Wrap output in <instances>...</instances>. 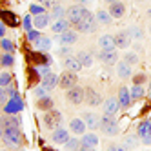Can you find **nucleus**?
Masks as SVG:
<instances>
[{"label":"nucleus","mask_w":151,"mask_h":151,"mask_svg":"<svg viewBox=\"0 0 151 151\" xmlns=\"http://www.w3.org/2000/svg\"><path fill=\"white\" fill-rule=\"evenodd\" d=\"M96 18L95 15L89 11V9H86L84 7V13H82V18L78 20L77 24H75V29L80 31V33H95L96 31Z\"/></svg>","instance_id":"obj_1"},{"label":"nucleus","mask_w":151,"mask_h":151,"mask_svg":"<svg viewBox=\"0 0 151 151\" xmlns=\"http://www.w3.org/2000/svg\"><path fill=\"white\" fill-rule=\"evenodd\" d=\"M2 140L7 147H18L22 144V133H20V127L18 126H9V127H4V135H2Z\"/></svg>","instance_id":"obj_2"},{"label":"nucleus","mask_w":151,"mask_h":151,"mask_svg":"<svg viewBox=\"0 0 151 151\" xmlns=\"http://www.w3.org/2000/svg\"><path fill=\"white\" fill-rule=\"evenodd\" d=\"M100 129L107 135V137H115L118 135V122H116V118L115 115H107L104 113L100 116Z\"/></svg>","instance_id":"obj_3"},{"label":"nucleus","mask_w":151,"mask_h":151,"mask_svg":"<svg viewBox=\"0 0 151 151\" xmlns=\"http://www.w3.org/2000/svg\"><path fill=\"white\" fill-rule=\"evenodd\" d=\"M42 122H44V127H47V129H51V131H53V129L60 127V124H62V115L57 109H47L46 115H44V118H42Z\"/></svg>","instance_id":"obj_4"},{"label":"nucleus","mask_w":151,"mask_h":151,"mask_svg":"<svg viewBox=\"0 0 151 151\" xmlns=\"http://www.w3.org/2000/svg\"><path fill=\"white\" fill-rule=\"evenodd\" d=\"M66 91H68V93H66V99H68L69 104L80 106V104L84 102V95H86V89H84V88H80V86H73V88H69V89H66Z\"/></svg>","instance_id":"obj_5"},{"label":"nucleus","mask_w":151,"mask_h":151,"mask_svg":"<svg viewBox=\"0 0 151 151\" xmlns=\"http://www.w3.org/2000/svg\"><path fill=\"white\" fill-rule=\"evenodd\" d=\"M77 80H78L77 73L66 69V71H64L60 77H58V86H60L62 89H69V88H73V86H77Z\"/></svg>","instance_id":"obj_6"},{"label":"nucleus","mask_w":151,"mask_h":151,"mask_svg":"<svg viewBox=\"0 0 151 151\" xmlns=\"http://www.w3.org/2000/svg\"><path fill=\"white\" fill-rule=\"evenodd\" d=\"M96 57H99V60H102L106 66H113V64L118 62V53H116V49H102Z\"/></svg>","instance_id":"obj_7"},{"label":"nucleus","mask_w":151,"mask_h":151,"mask_svg":"<svg viewBox=\"0 0 151 151\" xmlns=\"http://www.w3.org/2000/svg\"><path fill=\"white\" fill-rule=\"evenodd\" d=\"M82 13H84V7L78 4V6H71V7H68L66 9V18L69 20V24L71 26H75L78 22V20L82 18Z\"/></svg>","instance_id":"obj_8"},{"label":"nucleus","mask_w":151,"mask_h":151,"mask_svg":"<svg viewBox=\"0 0 151 151\" xmlns=\"http://www.w3.org/2000/svg\"><path fill=\"white\" fill-rule=\"evenodd\" d=\"M57 40L60 42L62 46H73L75 42L78 40V35H77V31H73V29H66L64 33H60L57 37Z\"/></svg>","instance_id":"obj_9"},{"label":"nucleus","mask_w":151,"mask_h":151,"mask_svg":"<svg viewBox=\"0 0 151 151\" xmlns=\"http://www.w3.org/2000/svg\"><path fill=\"white\" fill-rule=\"evenodd\" d=\"M113 38H115V46L118 49H127L129 44H131V37H129L127 31H118L116 35H113Z\"/></svg>","instance_id":"obj_10"},{"label":"nucleus","mask_w":151,"mask_h":151,"mask_svg":"<svg viewBox=\"0 0 151 151\" xmlns=\"http://www.w3.org/2000/svg\"><path fill=\"white\" fill-rule=\"evenodd\" d=\"M99 146V137L95 133H84L80 138V147L82 149H93Z\"/></svg>","instance_id":"obj_11"},{"label":"nucleus","mask_w":151,"mask_h":151,"mask_svg":"<svg viewBox=\"0 0 151 151\" xmlns=\"http://www.w3.org/2000/svg\"><path fill=\"white\" fill-rule=\"evenodd\" d=\"M84 102L89 104V106H99V104H102V96H100V93H96L93 88H86Z\"/></svg>","instance_id":"obj_12"},{"label":"nucleus","mask_w":151,"mask_h":151,"mask_svg":"<svg viewBox=\"0 0 151 151\" xmlns=\"http://www.w3.org/2000/svg\"><path fill=\"white\" fill-rule=\"evenodd\" d=\"M107 11H109V15L113 18H122L126 15V4L122 2V0H120V2H111Z\"/></svg>","instance_id":"obj_13"},{"label":"nucleus","mask_w":151,"mask_h":151,"mask_svg":"<svg viewBox=\"0 0 151 151\" xmlns=\"http://www.w3.org/2000/svg\"><path fill=\"white\" fill-rule=\"evenodd\" d=\"M68 138H69V131H68V129H64V127H57V129H53V133H51V140H53V144H64Z\"/></svg>","instance_id":"obj_14"},{"label":"nucleus","mask_w":151,"mask_h":151,"mask_svg":"<svg viewBox=\"0 0 151 151\" xmlns=\"http://www.w3.org/2000/svg\"><path fill=\"white\" fill-rule=\"evenodd\" d=\"M44 88L47 89V91H51V89H55L57 86H58V75H55V73H47V75H44L42 77V82H40Z\"/></svg>","instance_id":"obj_15"},{"label":"nucleus","mask_w":151,"mask_h":151,"mask_svg":"<svg viewBox=\"0 0 151 151\" xmlns=\"http://www.w3.org/2000/svg\"><path fill=\"white\" fill-rule=\"evenodd\" d=\"M116 99H118V104H120V107H129V106H131V102H133L131 93H129V89L126 88V86L118 89V96H116Z\"/></svg>","instance_id":"obj_16"},{"label":"nucleus","mask_w":151,"mask_h":151,"mask_svg":"<svg viewBox=\"0 0 151 151\" xmlns=\"http://www.w3.org/2000/svg\"><path fill=\"white\" fill-rule=\"evenodd\" d=\"M82 118H84L86 126H88L89 129L100 127V116H99V115H95V113H91V111H86V113L82 115Z\"/></svg>","instance_id":"obj_17"},{"label":"nucleus","mask_w":151,"mask_h":151,"mask_svg":"<svg viewBox=\"0 0 151 151\" xmlns=\"http://www.w3.org/2000/svg\"><path fill=\"white\" fill-rule=\"evenodd\" d=\"M102 107H104V113H107V115H116L118 109H120V104H118V99H113V96H111V99L104 100Z\"/></svg>","instance_id":"obj_18"},{"label":"nucleus","mask_w":151,"mask_h":151,"mask_svg":"<svg viewBox=\"0 0 151 151\" xmlns=\"http://www.w3.org/2000/svg\"><path fill=\"white\" fill-rule=\"evenodd\" d=\"M69 129H71V133H75V135H84L86 129H88V126H86L84 118H73V120L69 122Z\"/></svg>","instance_id":"obj_19"},{"label":"nucleus","mask_w":151,"mask_h":151,"mask_svg":"<svg viewBox=\"0 0 151 151\" xmlns=\"http://www.w3.org/2000/svg\"><path fill=\"white\" fill-rule=\"evenodd\" d=\"M71 27V24H69V20L64 17V18H58V20H55V22L51 24V31L53 33H57V35H60V33H64L66 29H69Z\"/></svg>","instance_id":"obj_20"},{"label":"nucleus","mask_w":151,"mask_h":151,"mask_svg":"<svg viewBox=\"0 0 151 151\" xmlns=\"http://www.w3.org/2000/svg\"><path fill=\"white\" fill-rule=\"evenodd\" d=\"M20 109H22V102H20L18 96H11V100L4 104V111H6V113H13V115H15V113L20 111Z\"/></svg>","instance_id":"obj_21"},{"label":"nucleus","mask_w":151,"mask_h":151,"mask_svg":"<svg viewBox=\"0 0 151 151\" xmlns=\"http://www.w3.org/2000/svg\"><path fill=\"white\" fill-rule=\"evenodd\" d=\"M49 20H51V15H49V13L35 15V17H33V26H35L37 29H44L46 26H49Z\"/></svg>","instance_id":"obj_22"},{"label":"nucleus","mask_w":151,"mask_h":151,"mask_svg":"<svg viewBox=\"0 0 151 151\" xmlns=\"http://www.w3.org/2000/svg\"><path fill=\"white\" fill-rule=\"evenodd\" d=\"M64 66H66V69H69V71H80L84 66L80 64V60L77 58V57H73V55H69V57H66L64 58Z\"/></svg>","instance_id":"obj_23"},{"label":"nucleus","mask_w":151,"mask_h":151,"mask_svg":"<svg viewBox=\"0 0 151 151\" xmlns=\"http://www.w3.org/2000/svg\"><path fill=\"white\" fill-rule=\"evenodd\" d=\"M0 124L4 127H9V126H18L20 127V116H17L13 113H6L4 116H0Z\"/></svg>","instance_id":"obj_24"},{"label":"nucleus","mask_w":151,"mask_h":151,"mask_svg":"<svg viewBox=\"0 0 151 151\" xmlns=\"http://www.w3.org/2000/svg\"><path fill=\"white\" fill-rule=\"evenodd\" d=\"M99 46H100V49H116L113 35H102L99 38Z\"/></svg>","instance_id":"obj_25"},{"label":"nucleus","mask_w":151,"mask_h":151,"mask_svg":"<svg viewBox=\"0 0 151 151\" xmlns=\"http://www.w3.org/2000/svg\"><path fill=\"white\" fill-rule=\"evenodd\" d=\"M137 135H138V138L149 137L151 135V122L149 120H142V122H140L138 127H137Z\"/></svg>","instance_id":"obj_26"},{"label":"nucleus","mask_w":151,"mask_h":151,"mask_svg":"<svg viewBox=\"0 0 151 151\" xmlns=\"http://www.w3.org/2000/svg\"><path fill=\"white\" fill-rule=\"evenodd\" d=\"M95 18H96V22L99 24H104V26H107V24H111V15H109V11H104V9H99L96 11V15H95Z\"/></svg>","instance_id":"obj_27"},{"label":"nucleus","mask_w":151,"mask_h":151,"mask_svg":"<svg viewBox=\"0 0 151 151\" xmlns=\"http://www.w3.org/2000/svg\"><path fill=\"white\" fill-rule=\"evenodd\" d=\"M35 47H37L38 51H42V53L49 51V49H51V38H47V37H40V38L35 42Z\"/></svg>","instance_id":"obj_28"},{"label":"nucleus","mask_w":151,"mask_h":151,"mask_svg":"<svg viewBox=\"0 0 151 151\" xmlns=\"http://www.w3.org/2000/svg\"><path fill=\"white\" fill-rule=\"evenodd\" d=\"M77 58L80 60V64L84 68H89V66H93V55L89 51H80L78 55H77Z\"/></svg>","instance_id":"obj_29"},{"label":"nucleus","mask_w":151,"mask_h":151,"mask_svg":"<svg viewBox=\"0 0 151 151\" xmlns=\"http://www.w3.org/2000/svg\"><path fill=\"white\" fill-rule=\"evenodd\" d=\"M116 73H118L120 78H129V77H131V66L126 64V62H120L116 66Z\"/></svg>","instance_id":"obj_30"},{"label":"nucleus","mask_w":151,"mask_h":151,"mask_svg":"<svg viewBox=\"0 0 151 151\" xmlns=\"http://www.w3.org/2000/svg\"><path fill=\"white\" fill-rule=\"evenodd\" d=\"M129 93H131V99H133V100H140V99L144 96L146 91H144V86H142V84H135L133 88L129 89Z\"/></svg>","instance_id":"obj_31"},{"label":"nucleus","mask_w":151,"mask_h":151,"mask_svg":"<svg viewBox=\"0 0 151 151\" xmlns=\"http://www.w3.org/2000/svg\"><path fill=\"white\" fill-rule=\"evenodd\" d=\"M51 18L53 20H58V18H64V17H66V9H64L60 4H55V6H53L51 7Z\"/></svg>","instance_id":"obj_32"},{"label":"nucleus","mask_w":151,"mask_h":151,"mask_svg":"<svg viewBox=\"0 0 151 151\" xmlns=\"http://www.w3.org/2000/svg\"><path fill=\"white\" fill-rule=\"evenodd\" d=\"M64 147L69 149V151H75V149H80V140L75 138V137H69L66 142H64Z\"/></svg>","instance_id":"obj_33"},{"label":"nucleus","mask_w":151,"mask_h":151,"mask_svg":"<svg viewBox=\"0 0 151 151\" xmlns=\"http://www.w3.org/2000/svg\"><path fill=\"white\" fill-rule=\"evenodd\" d=\"M38 107L40 109H44V111H47V109H53V100H51V96H42V99H38Z\"/></svg>","instance_id":"obj_34"},{"label":"nucleus","mask_w":151,"mask_h":151,"mask_svg":"<svg viewBox=\"0 0 151 151\" xmlns=\"http://www.w3.org/2000/svg\"><path fill=\"white\" fill-rule=\"evenodd\" d=\"M124 146H126V149L127 147H137L138 146V135H127L124 138Z\"/></svg>","instance_id":"obj_35"},{"label":"nucleus","mask_w":151,"mask_h":151,"mask_svg":"<svg viewBox=\"0 0 151 151\" xmlns=\"http://www.w3.org/2000/svg\"><path fill=\"white\" fill-rule=\"evenodd\" d=\"M0 62H2V68H11L13 66V55L11 53H4L2 57H0Z\"/></svg>","instance_id":"obj_36"},{"label":"nucleus","mask_w":151,"mask_h":151,"mask_svg":"<svg viewBox=\"0 0 151 151\" xmlns=\"http://www.w3.org/2000/svg\"><path fill=\"white\" fill-rule=\"evenodd\" d=\"M0 47L4 49V53H13V49H15L13 42L7 40V38H0Z\"/></svg>","instance_id":"obj_37"},{"label":"nucleus","mask_w":151,"mask_h":151,"mask_svg":"<svg viewBox=\"0 0 151 151\" xmlns=\"http://www.w3.org/2000/svg\"><path fill=\"white\" fill-rule=\"evenodd\" d=\"M9 84H11V75H9L7 71H2L0 73V86L6 88V86H9Z\"/></svg>","instance_id":"obj_38"},{"label":"nucleus","mask_w":151,"mask_h":151,"mask_svg":"<svg viewBox=\"0 0 151 151\" xmlns=\"http://www.w3.org/2000/svg\"><path fill=\"white\" fill-rule=\"evenodd\" d=\"M40 37H42V35H40V31H38L37 27H35V29H29V31H27V40H29V42H37Z\"/></svg>","instance_id":"obj_39"},{"label":"nucleus","mask_w":151,"mask_h":151,"mask_svg":"<svg viewBox=\"0 0 151 151\" xmlns=\"http://www.w3.org/2000/svg\"><path fill=\"white\" fill-rule=\"evenodd\" d=\"M124 62L129 64V66H133V64L138 62V57L135 55V53H126V55H124Z\"/></svg>","instance_id":"obj_40"},{"label":"nucleus","mask_w":151,"mask_h":151,"mask_svg":"<svg viewBox=\"0 0 151 151\" xmlns=\"http://www.w3.org/2000/svg\"><path fill=\"white\" fill-rule=\"evenodd\" d=\"M29 11H31V15H40V13H46V7L40 4H33L29 7Z\"/></svg>","instance_id":"obj_41"},{"label":"nucleus","mask_w":151,"mask_h":151,"mask_svg":"<svg viewBox=\"0 0 151 151\" xmlns=\"http://www.w3.org/2000/svg\"><path fill=\"white\" fill-rule=\"evenodd\" d=\"M47 93H49V91H47V89H46V88H44V86H42V84H40L38 88L35 89V96H37V99H42V96H46Z\"/></svg>","instance_id":"obj_42"},{"label":"nucleus","mask_w":151,"mask_h":151,"mask_svg":"<svg viewBox=\"0 0 151 151\" xmlns=\"http://www.w3.org/2000/svg\"><path fill=\"white\" fill-rule=\"evenodd\" d=\"M127 33L129 37H135V38H142V29H138V27H131V29H127Z\"/></svg>","instance_id":"obj_43"},{"label":"nucleus","mask_w":151,"mask_h":151,"mask_svg":"<svg viewBox=\"0 0 151 151\" xmlns=\"http://www.w3.org/2000/svg\"><path fill=\"white\" fill-rule=\"evenodd\" d=\"M7 99H9V95H7V89L0 86V106H4V104L7 102Z\"/></svg>","instance_id":"obj_44"},{"label":"nucleus","mask_w":151,"mask_h":151,"mask_svg":"<svg viewBox=\"0 0 151 151\" xmlns=\"http://www.w3.org/2000/svg\"><path fill=\"white\" fill-rule=\"evenodd\" d=\"M71 53H73V51H71V46H62V47L58 49V55H60V57H64V58L69 57Z\"/></svg>","instance_id":"obj_45"},{"label":"nucleus","mask_w":151,"mask_h":151,"mask_svg":"<svg viewBox=\"0 0 151 151\" xmlns=\"http://www.w3.org/2000/svg\"><path fill=\"white\" fill-rule=\"evenodd\" d=\"M133 82H135V84H144V82H146V75H144V73H138L137 77L133 78Z\"/></svg>","instance_id":"obj_46"},{"label":"nucleus","mask_w":151,"mask_h":151,"mask_svg":"<svg viewBox=\"0 0 151 151\" xmlns=\"http://www.w3.org/2000/svg\"><path fill=\"white\" fill-rule=\"evenodd\" d=\"M37 2L40 6H44V7H53L55 6V0H37Z\"/></svg>","instance_id":"obj_47"},{"label":"nucleus","mask_w":151,"mask_h":151,"mask_svg":"<svg viewBox=\"0 0 151 151\" xmlns=\"http://www.w3.org/2000/svg\"><path fill=\"white\" fill-rule=\"evenodd\" d=\"M38 73L42 75V77H44V75H47V73H49V64H44L42 68H38Z\"/></svg>","instance_id":"obj_48"},{"label":"nucleus","mask_w":151,"mask_h":151,"mask_svg":"<svg viewBox=\"0 0 151 151\" xmlns=\"http://www.w3.org/2000/svg\"><path fill=\"white\" fill-rule=\"evenodd\" d=\"M24 27H26L27 31L31 29V18H29V17H26V18H24Z\"/></svg>","instance_id":"obj_49"},{"label":"nucleus","mask_w":151,"mask_h":151,"mask_svg":"<svg viewBox=\"0 0 151 151\" xmlns=\"http://www.w3.org/2000/svg\"><path fill=\"white\" fill-rule=\"evenodd\" d=\"M4 35H6V26L0 22V38H4Z\"/></svg>","instance_id":"obj_50"},{"label":"nucleus","mask_w":151,"mask_h":151,"mask_svg":"<svg viewBox=\"0 0 151 151\" xmlns=\"http://www.w3.org/2000/svg\"><path fill=\"white\" fill-rule=\"evenodd\" d=\"M142 142H144L146 146H149V144H151V135H149V137H144V138H142Z\"/></svg>","instance_id":"obj_51"},{"label":"nucleus","mask_w":151,"mask_h":151,"mask_svg":"<svg viewBox=\"0 0 151 151\" xmlns=\"http://www.w3.org/2000/svg\"><path fill=\"white\" fill-rule=\"evenodd\" d=\"M91 0H80V6H86V4H89Z\"/></svg>","instance_id":"obj_52"},{"label":"nucleus","mask_w":151,"mask_h":151,"mask_svg":"<svg viewBox=\"0 0 151 151\" xmlns=\"http://www.w3.org/2000/svg\"><path fill=\"white\" fill-rule=\"evenodd\" d=\"M2 135H4V126L0 124V138H2Z\"/></svg>","instance_id":"obj_53"},{"label":"nucleus","mask_w":151,"mask_h":151,"mask_svg":"<svg viewBox=\"0 0 151 151\" xmlns=\"http://www.w3.org/2000/svg\"><path fill=\"white\" fill-rule=\"evenodd\" d=\"M107 4H111V2H120V0H106Z\"/></svg>","instance_id":"obj_54"},{"label":"nucleus","mask_w":151,"mask_h":151,"mask_svg":"<svg viewBox=\"0 0 151 151\" xmlns=\"http://www.w3.org/2000/svg\"><path fill=\"white\" fill-rule=\"evenodd\" d=\"M147 15H149V17H151V9H149V11H147Z\"/></svg>","instance_id":"obj_55"},{"label":"nucleus","mask_w":151,"mask_h":151,"mask_svg":"<svg viewBox=\"0 0 151 151\" xmlns=\"http://www.w3.org/2000/svg\"><path fill=\"white\" fill-rule=\"evenodd\" d=\"M0 68H2V62H0Z\"/></svg>","instance_id":"obj_56"},{"label":"nucleus","mask_w":151,"mask_h":151,"mask_svg":"<svg viewBox=\"0 0 151 151\" xmlns=\"http://www.w3.org/2000/svg\"><path fill=\"white\" fill-rule=\"evenodd\" d=\"M149 99H151V93H149Z\"/></svg>","instance_id":"obj_57"},{"label":"nucleus","mask_w":151,"mask_h":151,"mask_svg":"<svg viewBox=\"0 0 151 151\" xmlns=\"http://www.w3.org/2000/svg\"><path fill=\"white\" fill-rule=\"evenodd\" d=\"M149 31H151V26H149Z\"/></svg>","instance_id":"obj_58"},{"label":"nucleus","mask_w":151,"mask_h":151,"mask_svg":"<svg viewBox=\"0 0 151 151\" xmlns=\"http://www.w3.org/2000/svg\"><path fill=\"white\" fill-rule=\"evenodd\" d=\"M138 2H142V0H138Z\"/></svg>","instance_id":"obj_59"}]
</instances>
